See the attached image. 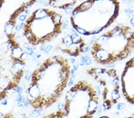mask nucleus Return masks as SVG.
I'll return each mask as SVG.
<instances>
[{
	"label": "nucleus",
	"mask_w": 134,
	"mask_h": 118,
	"mask_svg": "<svg viewBox=\"0 0 134 118\" xmlns=\"http://www.w3.org/2000/svg\"><path fill=\"white\" fill-rule=\"evenodd\" d=\"M91 48L97 63L113 65L126 59L134 50V30L127 25H116L99 36Z\"/></svg>",
	"instance_id": "nucleus-1"
},
{
	"label": "nucleus",
	"mask_w": 134,
	"mask_h": 118,
	"mask_svg": "<svg viewBox=\"0 0 134 118\" xmlns=\"http://www.w3.org/2000/svg\"><path fill=\"white\" fill-rule=\"evenodd\" d=\"M88 73L98 82L103 97V111L110 110L114 104H118L121 97L120 77L113 68H92Z\"/></svg>",
	"instance_id": "nucleus-2"
},
{
	"label": "nucleus",
	"mask_w": 134,
	"mask_h": 118,
	"mask_svg": "<svg viewBox=\"0 0 134 118\" xmlns=\"http://www.w3.org/2000/svg\"><path fill=\"white\" fill-rule=\"evenodd\" d=\"M120 85L124 97L134 105V57L126 63L120 78Z\"/></svg>",
	"instance_id": "nucleus-3"
},
{
	"label": "nucleus",
	"mask_w": 134,
	"mask_h": 118,
	"mask_svg": "<svg viewBox=\"0 0 134 118\" xmlns=\"http://www.w3.org/2000/svg\"><path fill=\"white\" fill-rule=\"evenodd\" d=\"M26 93L27 96V99L29 100L31 103L38 100L41 97V90L38 87V83L32 82L28 87Z\"/></svg>",
	"instance_id": "nucleus-4"
},
{
	"label": "nucleus",
	"mask_w": 134,
	"mask_h": 118,
	"mask_svg": "<svg viewBox=\"0 0 134 118\" xmlns=\"http://www.w3.org/2000/svg\"><path fill=\"white\" fill-rule=\"evenodd\" d=\"M25 54V53L24 50L18 45L15 46L11 51V57L13 60V61L23 60L22 58Z\"/></svg>",
	"instance_id": "nucleus-5"
},
{
	"label": "nucleus",
	"mask_w": 134,
	"mask_h": 118,
	"mask_svg": "<svg viewBox=\"0 0 134 118\" xmlns=\"http://www.w3.org/2000/svg\"><path fill=\"white\" fill-rule=\"evenodd\" d=\"M49 13H50V12H49V11L46 9H44V8H39V9H37L35 11L33 14H32V16H34V19L35 20V21L42 20H44L45 18H48Z\"/></svg>",
	"instance_id": "nucleus-6"
},
{
	"label": "nucleus",
	"mask_w": 134,
	"mask_h": 118,
	"mask_svg": "<svg viewBox=\"0 0 134 118\" xmlns=\"http://www.w3.org/2000/svg\"><path fill=\"white\" fill-rule=\"evenodd\" d=\"M15 25H16V21L12 20H10L6 23L5 27H4V32L7 37H10L14 35V30L16 26Z\"/></svg>",
	"instance_id": "nucleus-7"
},
{
	"label": "nucleus",
	"mask_w": 134,
	"mask_h": 118,
	"mask_svg": "<svg viewBox=\"0 0 134 118\" xmlns=\"http://www.w3.org/2000/svg\"><path fill=\"white\" fill-rule=\"evenodd\" d=\"M92 64V60L91 57L88 55H82L81 57V61H80L79 65V66H90Z\"/></svg>",
	"instance_id": "nucleus-8"
},
{
	"label": "nucleus",
	"mask_w": 134,
	"mask_h": 118,
	"mask_svg": "<svg viewBox=\"0 0 134 118\" xmlns=\"http://www.w3.org/2000/svg\"><path fill=\"white\" fill-rule=\"evenodd\" d=\"M62 43L63 45H64L66 47V49L68 48L69 47H70L72 45H73L70 34H68V35L64 36V38H63L62 40Z\"/></svg>",
	"instance_id": "nucleus-9"
},
{
	"label": "nucleus",
	"mask_w": 134,
	"mask_h": 118,
	"mask_svg": "<svg viewBox=\"0 0 134 118\" xmlns=\"http://www.w3.org/2000/svg\"><path fill=\"white\" fill-rule=\"evenodd\" d=\"M23 47L25 48V53L26 55H28V56H33L35 54V50L32 47L29 46V44L28 43H23Z\"/></svg>",
	"instance_id": "nucleus-10"
},
{
	"label": "nucleus",
	"mask_w": 134,
	"mask_h": 118,
	"mask_svg": "<svg viewBox=\"0 0 134 118\" xmlns=\"http://www.w3.org/2000/svg\"><path fill=\"white\" fill-rule=\"evenodd\" d=\"M54 47L53 46H51L50 44H46L45 43L41 44V46L40 47V50L41 52L45 53V54H48L50 53V51L53 50Z\"/></svg>",
	"instance_id": "nucleus-11"
},
{
	"label": "nucleus",
	"mask_w": 134,
	"mask_h": 118,
	"mask_svg": "<svg viewBox=\"0 0 134 118\" xmlns=\"http://www.w3.org/2000/svg\"><path fill=\"white\" fill-rule=\"evenodd\" d=\"M42 115V110L41 109H35L30 112L29 116L31 118H36Z\"/></svg>",
	"instance_id": "nucleus-12"
},
{
	"label": "nucleus",
	"mask_w": 134,
	"mask_h": 118,
	"mask_svg": "<svg viewBox=\"0 0 134 118\" xmlns=\"http://www.w3.org/2000/svg\"><path fill=\"white\" fill-rule=\"evenodd\" d=\"M32 75L33 74L29 70H26L24 74V80L26 81V82H29L32 78Z\"/></svg>",
	"instance_id": "nucleus-13"
},
{
	"label": "nucleus",
	"mask_w": 134,
	"mask_h": 118,
	"mask_svg": "<svg viewBox=\"0 0 134 118\" xmlns=\"http://www.w3.org/2000/svg\"><path fill=\"white\" fill-rule=\"evenodd\" d=\"M116 108L117 109V111H119L124 110L126 108V104L123 102L118 103L116 104Z\"/></svg>",
	"instance_id": "nucleus-14"
},
{
	"label": "nucleus",
	"mask_w": 134,
	"mask_h": 118,
	"mask_svg": "<svg viewBox=\"0 0 134 118\" xmlns=\"http://www.w3.org/2000/svg\"><path fill=\"white\" fill-rule=\"evenodd\" d=\"M25 23L24 22H20L18 23V24H16V26H15V27H14V30L16 32H20L21 29L23 28H24L25 27Z\"/></svg>",
	"instance_id": "nucleus-15"
},
{
	"label": "nucleus",
	"mask_w": 134,
	"mask_h": 118,
	"mask_svg": "<svg viewBox=\"0 0 134 118\" xmlns=\"http://www.w3.org/2000/svg\"><path fill=\"white\" fill-rule=\"evenodd\" d=\"M124 13L126 14V15H127L129 17H134V10H132L131 8H126V9H125L124 10Z\"/></svg>",
	"instance_id": "nucleus-16"
},
{
	"label": "nucleus",
	"mask_w": 134,
	"mask_h": 118,
	"mask_svg": "<svg viewBox=\"0 0 134 118\" xmlns=\"http://www.w3.org/2000/svg\"><path fill=\"white\" fill-rule=\"evenodd\" d=\"M27 15L24 14L19 15L18 18H17V19H18V20L20 21V22L25 23V21L27 20Z\"/></svg>",
	"instance_id": "nucleus-17"
},
{
	"label": "nucleus",
	"mask_w": 134,
	"mask_h": 118,
	"mask_svg": "<svg viewBox=\"0 0 134 118\" xmlns=\"http://www.w3.org/2000/svg\"><path fill=\"white\" fill-rule=\"evenodd\" d=\"M23 91V88L21 87H20V86L17 85L16 87V88H15V93L17 94V95H22Z\"/></svg>",
	"instance_id": "nucleus-18"
},
{
	"label": "nucleus",
	"mask_w": 134,
	"mask_h": 118,
	"mask_svg": "<svg viewBox=\"0 0 134 118\" xmlns=\"http://www.w3.org/2000/svg\"><path fill=\"white\" fill-rule=\"evenodd\" d=\"M75 77L76 76H70L69 82L68 83V86L69 87H72L73 86V84H74V82H75Z\"/></svg>",
	"instance_id": "nucleus-19"
},
{
	"label": "nucleus",
	"mask_w": 134,
	"mask_h": 118,
	"mask_svg": "<svg viewBox=\"0 0 134 118\" xmlns=\"http://www.w3.org/2000/svg\"><path fill=\"white\" fill-rule=\"evenodd\" d=\"M103 111V106H102V104H99L98 108L97 109V115L98 116H101V115H102V113Z\"/></svg>",
	"instance_id": "nucleus-20"
},
{
	"label": "nucleus",
	"mask_w": 134,
	"mask_h": 118,
	"mask_svg": "<svg viewBox=\"0 0 134 118\" xmlns=\"http://www.w3.org/2000/svg\"><path fill=\"white\" fill-rule=\"evenodd\" d=\"M91 50V48L88 45L86 44V46L83 47L82 49V53H86L88 52H89Z\"/></svg>",
	"instance_id": "nucleus-21"
},
{
	"label": "nucleus",
	"mask_w": 134,
	"mask_h": 118,
	"mask_svg": "<svg viewBox=\"0 0 134 118\" xmlns=\"http://www.w3.org/2000/svg\"><path fill=\"white\" fill-rule=\"evenodd\" d=\"M95 89H96V91L97 92V94L99 96V97L101 96V88L100 87V86L98 85H96L95 86Z\"/></svg>",
	"instance_id": "nucleus-22"
},
{
	"label": "nucleus",
	"mask_w": 134,
	"mask_h": 118,
	"mask_svg": "<svg viewBox=\"0 0 134 118\" xmlns=\"http://www.w3.org/2000/svg\"><path fill=\"white\" fill-rule=\"evenodd\" d=\"M69 22L68 20H66L65 21H64L61 26L62 29H66L68 28L69 26Z\"/></svg>",
	"instance_id": "nucleus-23"
},
{
	"label": "nucleus",
	"mask_w": 134,
	"mask_h": 118,
	"mask_svg": "<svg viewBox=\"0 0 134 118\" xmlns=\"http://www.w3.org/2000/svg\"><path fill=\"white\" fill-rule=\"evenodd\" d=\"M93 116H91V115H89L85 114L84 115L81 116H79V117H76L75 118H92Z\"/></svg>",
	"instance_id": "nucleus-24"
},
{
	"label": "nucleus",
	"mask_w": 134,
	"mask_h": 118,
	"mask_svg": "<svg viewBox=\"0 0 134 118\" xmlns=\"http://www.w3.org/2000/svg\"><path fill=\"white\" fill-rule=\"evenodd\" d=\"M96 37L95 36H92V37L90 39V41H89V44L90 45H92L93 44H94V43L95 42V41H96Z\"/></svg>",
	"instance_id": "nucleus-25"
},
{
	"label": "nucleus",
	"mask_w": 134,
	"mask_h": 118,
	"mask_svg": "<svg viewBox=\"0 0 134 118\" xmlns=\"http://www.w3.org/2000/svg\"><path fill=\"white\" fill-rule=\"evenodd\" d=\"M69 61H70V63L71 64H72L74 65V64H75V62H76V59H75V58L73 57H71L69 59Z\"/></svg>",
	"instance_id": "nucleus-26"
},
{
	"label": "nucleus",
	"mask_w": 134,
	"mask_h": 118,
	"mask_svg": "<svg viewBox=\"0 0 134 118\" xmlns=\"http://www.w3.org/2000/svg\"><path fill=\"white\" fill-rule=\"evenodd\" d=\"M1 104L2 105V106H7V105L8 104V101H7V100H4V101H3V102L1 103Z\"/></svg>",
	"instance_id": "nucleus-27"
},
{
	"label": "nucleus",
	"mask_w": 134,
	"mask_h": 118,
	"mask_svg": "<svg viewBox=\"0 0 134 118\" xmlns=\"http://www.w3.org/2000/svg\"><path fill=\"white\" fill-rule=\"evenodd\" d=\"M42 57V54L40 53H38L37 54L35 55V59H36V60H39L40 59V58H41Z\"/></svg>",
	"instance_id": "nucleus-28"
},
{
	"label": "nucleus",
	"mask_w": 134,
	"mask_h": 118,
	"mask_svg": "<svg viewBox=\"0 0 134 118\" xmlns=\"http://www.w3.org/2000/svg\"><path fill=\"white\" fill-rule=\"evenodd\" d=\"M130 23H131V25H132V29H134V17H132V18L131 19V20H130Z\"/></svg>",
	"instance_id": "nucleus-29"
},
{
	"label": "nucleus",
	"mask_w": 134,
	"mask_h": 118,
	"mask_svg": "<svg viewBox=\"0 0 134 118\" xmlns=\"http://www.w3.org/2000/svg\"><path fill=\"white\" fill-rule=\"evenodd\" d=\"M29 13H30V12H29V10L28 9V8H25V11H24V13L25 14H26V15H28V14H29Z\"/></svg>",
	"instance_id": "nucleus-30"
},
{
	"label": "nucleus",
	"mask_w": 134,
	"mask_h": 118,
	"mask_svg": "<svg viewBox=\"0 0 134 118\" xmlns=\"http://www.w3.org/2000/svg\"><path fill=\"white\" fill-rule=\"evenodd\" d=\"M98 118H110V117L107 116H101Z\"/></svg>",
	"instance_id": "nucleus-31"
},
{
	"label": "nucleus",
	"mask_w": 134,
	"mask_h": 118,
	"mask_svg": "<svg viewBox=\"0 0 134 118\" xmlns=\"http://www.w3.org/2000/svg\"><path fill=\"white\" fill-rule=\"evenodd\" d=\"M120 115V111H116V112H115V115H116V116H119Z\"/></svg>",
	"instance_id": "nucleus-32"
},
{
	"label": "nucleus",
	"mask_w": 134,
	"mask_h": 118,
	"mask_svg": "<svg viewBox=\"0 0 134 118\" xmlns=\"http://www.w3.org/2000/svg\"><path fill=\"white\" fill-rule=\"evenodd\" d=\"M132 116H132V117H134V111H133V112L132 113V115H131Z\"/></svg>",
	"instance_id": "nucleus-33"
},
{
	"label": "nucleus",
	"mask_w": 134,
	"mask_h": 118,
	"mask_svg": "<svg viewBox=\"0 0 134 118\" xmlns=\"http://www.w3.org/2000/svg\"><path fill=\"white\" fill-rule=\"evenodd\" d=\"M124 118H134L132 116H129V117H124Z\"/></svg>",
	"instance_id": "nucleus-34"
}]
</instances>
